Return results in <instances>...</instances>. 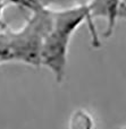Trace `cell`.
<instances>
[{
	"label": "cell",
	"mask_w": 126,
	"mask_h": 129,
	"mask_svg": "<svg viewBox=\"0 0 126 129\" xmlns=\"http://www.w3.org/2000/svg\"><path fill=\"white\" fill-rule=\"evenodd\" d=\"M83 24L88 27L92 47L100 48V34L95 23L91 19L86 5L52 9V22L41 49V67L49 69L58 84L63 82L66 75L72 39Z\"/></svg>",
	"instance_id": "cell-1"
},
{
	"label": "cell",
	"mask_w": 126,
	"mask_h": 129,
	"mask_svg": "<svg viewBox=\"0 0 126 129\" xmlns=\"http://www.w3.org/2000/svg\"><path fill=\"white\" fill-rule=\"evenodd\" d=\"M22 28L0 32V61L41 67V49L52 22V9L35 7Z\"/></svg>",
	"instance_id": "cell-2"
},
{
	"label": "cell",
	"mask_w": 126,
	"mask_h": 129,
	"mask_svg": "<svg viewBox=\"0 0 126 129\" xmlns=\"http://www.w3.org/2000/svg\"><path fill=\"white\" fill-rule=\"evenodd\" d=\"M91 19L102 18L106 22L102 38L109 39L115 32L116 25L119 22L120 0H89L86 4Z\"/></svg>",
	"instance_id": "cell-3"
},
{
	"label": "cell",
	"mask_w": 126,
	"mask_h": 129,
	"mask_svg": "<svg viewBox=\"0 0 126 129\" xmlns=\"http://www.w3.org/2000/svg\"><path fill=\"white\" fill-rule=\"evenodd\" d=\"M14 1L31 10L35 7H44L49 9L68 8V7L86 5L89 0H14Z\"/></svg>",
	"instance_id": "cell-4"
},
{
	"label": "cell",
	"mask_w": 126,
	"mask_h": 129,
	"mask_svg": "<svg viewBox=\"0 0 126 129\" xmlns=\"http://www.w3.org/2000/svg\"><path fill=\"white\" fill-rule=\"evenodd\" d=\"M94 120L85 110H77L72 114L68 123V129H93Z\"/></svg>",
	"instance_id": "cell-5"
},
{
	"label": "cell",
	"mask_w": 126,
	"mask_h": 129,
	"mask_svg": "<svg viewBox=\"0 0 126 129\" xmlns=\"http://www.w3.org/2000/svg\"><path fill=\"white\" fill-rule=\"evenodd\" d=\"M119 20H126V0H120Z\"/></svg>",
	"instance_id": "cell-6"
},
{
	"label": "cell",
	"mask_w": 126,
	"mask_h": 129,
	"mask_svg": "<svg viewBox=\"0 0 126 129\" xmlns=\"http://www.w3.org/2000/svg\"><path fill=\"white\" fill-rule=\"evenodd\" d=\"M117 129H126V126H123V127H119V128H117Z\"/></svg>",
	"instance_id": "cell-7"
}]
</instances>
